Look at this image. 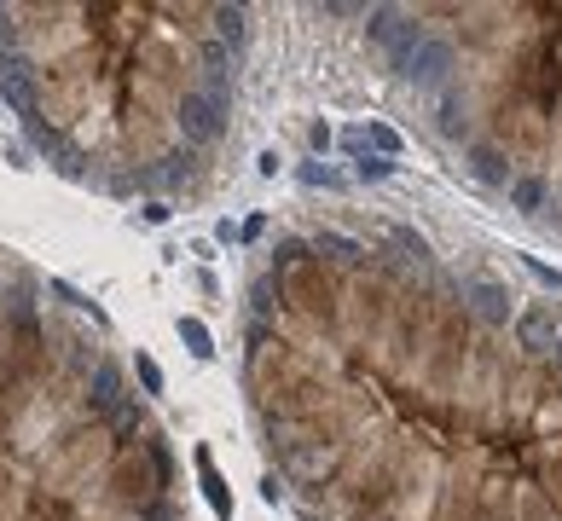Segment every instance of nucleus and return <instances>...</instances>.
<instances>
[{"label":"nucleus","instance_id":"8","mask_svg":"<svg viewBox=\"0 0 562 521\" xmlns=\"http://www.w3.org/2000/svg\"><path fill=\"white\" fill-rule=\"evenodd\" d=\"M134 377H140V388H145V394H163V365H157V359L145 354V348L134 354Z\"/></svg>","mask_w":562,"mask_h":521},{"label":"nucleus","instance_id":"7","mask_svg":"<svg viewBox=\"0 0 562 521\" xmlns=\"http://www.w3.org/2000/svg\"><path fill=\"white\" fill-rule=\"evenodd\" d=\"M180 342H186L192 359H215V336H209V325L192 319V313H180Z\"/></svg>","mask_w":562,"mask_h":521},{"label":"nucleus","instance_id":"1","mask_svg":"<svg viewBox=\"0 0 562 521\" xmlns=\"http://www.w3.org/2000/svg\"><path fill=\"white\" fill-rule=\"evenodd\" d=\"M0 521H186L180 464L105 313L0 249Z\"/></svg>","mask_w":562,"mask_h":521},{"label":"nucleus","instance_id":"2","mask_svg":"<svg viewBox=\"0 0 562 521\" xmlns=\"http://www.w3.org/2000/svg\"><path fill=\"white\" fill-rule=\"evenodd\" d=\"M516 348H522V354H551V348H557V336H562V307L557 302H528L522 307V313H516Z\"/></svg>","mask_w":562,"mask_h":521},{"label":"nucleus","instance_id":"9","mask_svg":"<svg viewBox=\"0 0 562 521\" xmlns=\"http://www.w3.org/2000/svg\"><path fill=\"white\" fill-rule=\"evenodd\" d=\"M354 174H360V180H389V174H394V163H389V157H371V151H360V163H354Z\"/></svg>","mask_w":562,"mask_h":521},{"label":"nucleus","instance_id":"10","mask_svg":"<svg viewBox=\"0 0 562 521\" xmlns=\"http://www.w3.org/2000/svg\"><path fill=\"white\" fill-rule=\"evenodd\" d=\"M522 267H528L545 290H557V296H562V273H557V267H545V261H534V255H522Z\"/></svg>","mask_w":562,"mask_h":521},{"label":"nucleus","instance_id":"3","mask_svg":"<svg viewBox=\"0 0 562 521\" xmlns=\"http://www.w3.org/2000/svg\"><path fill=\"white\" fill-rule=\"evenodd\" d=\"M464 307H470L487 330H510V325H516L510 290H505V284H493V278H464Z\"/></svg>","mask_w":562,"mask_h":521},{"label":"nucleus","instance_id":"6","mask_svg":"<svg viewBox=\"0 0 562 521\" xmlns=\"http://www.w3.org/2000/svg\"><path fill=\"white\" fill-rule=\"evenodd\" d=\"M470 174L487 180V186H510V163L499 145H470Z\"/></svg>","mask_w":562,"mask_h":521},{"label":"nucleus","instance_id":"5","mask_svg":"<svg viewBox=\"0 0 562 521\" xmlns=\"http://www.w3.org/2000/svg\"><path fill=\"white\" fill-rule=\"evenodd\" d=\"M197 475H203V498H209V510H215V521H232V493H226V481L215 475V458L197 446Z\"/></svg>","mask_w":562,"mask_h":521},{"label":"nucleus","instance_id":"12","mask_svg":"<svg viewBox=\"0 0 562 521\" xmlns=\"http://www.w3.org/2000/svg\"><path fill=\"white\" fill-rule=\"evenodd\" d=\"M302 180H308V186H342L331 168H302Z\"/></svg>","mask_w":562,"mask_h":521},{"label":"nucleus","instance_id":"4","mask_svg":"<svg viewBox=\"0 0 562 521\" xmlns=\"http://www.w3.org/2000/svg\"><path fill=\"white\" fill-rule=\"evenodd\" d=\"M551 203V174H516L510 180V209L516 215H545Z\"/></svg>","mask_w":562,"mask_h":521},{"label":"nucleus","instance_id":"11","mask_svg":"<svg viewBox=\"0 0 562 521\" xmlns=\"http://www.w3.org/2000/svg\"><path fill=\"white\" fill-rule=\"evenodd\" d=\"M169 215H174V209L163 203V197H151V203H145V226H163Z\"/></svg>","mask_w":562,"mask_h":521}]
</instances>
